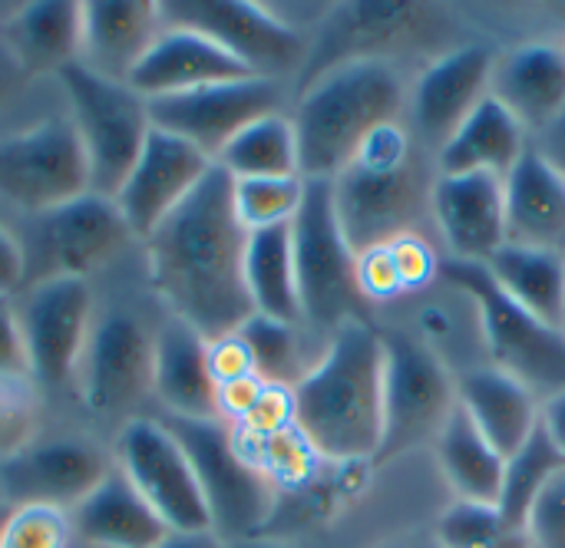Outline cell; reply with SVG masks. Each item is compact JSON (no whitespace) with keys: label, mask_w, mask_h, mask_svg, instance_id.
Masks as SVG:
<instances>
[{"label":"cell","mask_w":565,"mask_h":548,"mask_svg":"<svg viewBox=\"0 0 565 548\" xmlns=\"http://www.w3.org/2000/svg\"><path fill=\"white\" fill-rule=\"evenodd\" d=\"M212 165L195 146L152 126L132 172L113 195L136 241H146L195 192Z\"/></svg>","instance_id":"44dd1931"},{"label":"cell","mask_w":565,"mask_h":548,"mask_svg":"<svg viewBox=\"0 0 565 548\" xmlns=\"http://www.w3.org/2000/svg\"><path fill=\"white\" fill-rule=\"evenodd\" d=\"M162 420L172 427V433L179 437L182 450L192 460L212 516V533L222 542L265 536L278 513L281 493L262 470H255L242 456L232 427L222 420Z\"/></svg>","instance_id":"52a82bcc"},{"label":"cell","mask_w":565,"mask_h":548,"mask_svg":"<svg viewBox=\"0 0 565 548\" xmlns=\"http://www.w3.org/2000/svg\"><path fill=\"white\" fill-rule=\"evenodd\" d=\"M434 453H437V466H440L454 499L487 503V506L500 503L507 460L477 430V423L460 407V400H457L454 413L447 417L444 430L437 433Z\"/></svg>","instance_id":"d6a6232c"},{"label":"cell","mask_w":565,"mask_h":548,"mask_svg":"<svg viewBox=\"0 0 565 548\" xmlns=\"http://www.w3.org/2000/svg\"><path fill=\"white\" fill-rule=\"evenodd\" d=\"M152 397L172 420H218V384L209 367V341L172 314L156 327Z\"/></svg>","instance_id":"d4e9b609"},{"label":"cell","mask_w":565,"mask_h":548,"mask_svg":"<svg viewBox=\"0 0 565 548\" xmlns=\"http://www.w3.org/2000/svg\"><path fill=\"white\" fill-rule=\"evenodd\" d=\"M70 513L53 506H7L0 526V548H70Z\"/></svg>","instance_id":"60d3db41"},{"label":"cell","mask_w":565,"mask_h":548,"mask_svg":"<svg viewBox=\"0 0 565 548\" xmlns=\"http://www.w3.org/2000/svg\"><path fill=\"white\" fill-rule=\"evenodd\" d=\"M450 281L463 284L483 314L487 361L490 367L526 384L543 404L565 394V334L523 311L490 278L487 265H467L444 258L440 268Z\"/></svg>","instance_id":"ba28073f"},{"label":"cell","mask_w":565,"mask_h":548,"mask_svg":"<svg viewBox=\"0 0 565 548\" xmlns=\"http://www.w3.org/2000/svg\"><path fill=\"white\" fill-rule=\"evenodd\" d=\"M70 523L73 536L89 548H156L169 536L166 523L116 466L70 509Z\"/></svg>","instance_id":"83f0119b"},{"label":"cell","mask_w":565,"mask_h":548,"mask_svg":"<svg viewBox=\"0 0 565 548\" xmlns=\"http://www.w3.org/2000/svg\"><path fill=\"white\" fill-rule=\"evenodd\" d=\"M113 466V450L89 437H36L20 453L0 460V499L3 506H53L70 513Z\"/></svg>","instance_id":"ac0fdd59"},{"label":"cell","mask_w":565,"mask_h":548,"mask_svg":"<svg viewBox=\"0 0 565 548\" xmlns=\"http://www.w3.org/2000/svg\"><path fill=\"white\" fill-rule=\"evenodd\" d=\"M40 437V397L30 377H0V460Z\"/></svg>","instance_id":"b9f144b4"},{"label":"cell","mask_w":565,"mask_h":548,"mask_svg":"<svg viewBox=\"0 0 565 548\" xmlns=\"http://www.w3.org/2000/svg\"><path fill=\"white\" fill-rule=\"evenodd\" d=\"M530 146H533V149H536V152H540V155H543V159H546V162L565 179V109L553 126H546L540 136L530 139Z\"/></svg>","instance_id":"681fc988"},{"label":"cell","mask_w":565,"mask_h":548,"mask_svg":"<svg viewBox=\"0 0 565 548\" xmlns=\"http://www.w3.org/2000/svg\"><path fill=\"white\" fill-rule=\"evenodd\" d=\"M232 179H288L301 175V152L291 109L245 126L215 159Z\"/></svg>","instance_id":"8d00e7d4"},{"label":"cell","mask_w":565,"mask_h":548,"mask_svg":"<svg viewBox=\"0 0 565 548\" xmlns=\"http://www.w3.org/2000/svg\"><path fill=\"white\" fill-rule=\"evenodd\" d=\"M440 268L444 251L430 235H401L394 241L358 251V284L367 308L374 311V321L381 311H391L430 288L440 278Z\"/></svg>","instance_id":"4dcf8cb0"},{"label":"cell","mask_w":565,"mask_h":548,"mask_svg":"<svg viewBox=\"0 0 565 548\" xmlns=\"http://www.w3.org/2000/svg\"><path fill=\"white\" fill-rule=\"evenodd\" d=\"M565 470V453L556 447V440L550 437V430L540 427L530 433V440L507 460V473H503V490H500V513L526 529L530 509L536 503V496L553 483V476H559Z\"/></svg>","instance_id":"74e56055"},{"label":"cell","mask_w":565,"mask_h":548,"mask_svg":"<svg viewBox=\"0 0 565 548\" xmlns=\"http://www.w3.org/2000/svg\"><path fill=\"white\" fill-rule=\"evenodd\" d=\"M245 76H255V73L225 46H218L212 36L189 30V26L162 23L159 36L142 53V60L136 63L126 83L149 103V99L189 93L199 86H212V83L245 79Z\"/></svg>","instance_id":"603a6c76"},{"label":"cell","mask_w":565,"mask_h":548,"mask_svg":"<svg viewBox=\"0 0 565 548\" xmlns=\"http://www.w3.org/2000/svg\"><path fill=\"white\" fill-rule=\"evenodd\" d=\"M295 275L301 301V327L328 344L351 321H374L361 284L358 251L341 232L334 215L331 182L305 179V202L291 222Z\"/></svg>","instance_id":"5b68a950"},{"label":"cell","mask_w":565,"mask_h":548,"mask_svg":"<svg viewBox=\"0 0 565 548\" xmlns=\"http://www.w3.org/2000/svg\"><path fill=\"white\" fill-rule=\"evenodd\" d=\"M0 36L20 60L30 79L60 76L79 60L83 46V0H33L0 26Z\"/></svg>","instance_id":"f546056e"},{"label":"cell","mask_w":565,"mask_h":548,"mask_svg":"<svg viewBox=\"0 0 565 548\" xmlns=\"http://www.w3.org/2000/svg\"><path fill=\"white\" fill-rule=\"evenodd\" d=\"M0 377H30L20 314L13 298H0Z\"/></svg>","instance_id":"f6af8a7d"},{"label":"cell","mask_w":565,"mask_h":548,"mask_svg":"<svg viewBox=\"0 0 565 548\" xmlns=\"http://www.w3.org/2000/svg\"><path fill=\"white\" fill-rule=\"evenodd\" d=\"M440 548H533L526 529L513 526L500 506L454 499L434 526Z\"/></svg>","instance_id":"f35d334b"},{"label":"cell","mask_w":565,"mask_h":548,"mask_svg":"<svg viewBox=\"0 0 565 548\" xmlns=\"http://www.w3.org/2000/svg\"><path fill=\"white\" fill-rule=\"evenodd\" d=\"M487 271L503 288V294L513 298L523 311H530L543 324L563 331L565 255L543 251V248H523V245L507 241L487 261Z\"/></svg>","instance_id":"836d02e7"},{"label":"cell","mask_w":565,"mask_h":548,"mask_svg":"<svg viewBox=\"0 0 565 548\" xmlns=\"http://www.w3.org/2000/svg\"><path fill=\"white\" fill-rule=\"evenodd\" d=\"M434 235L450 261L487 265L507 241V179L500 175H437Z\"/></svg>","instance_id":"7402d4cb"},{"label":"cell","mask_w":565,"mask_h":548,"mask_svg":"<svg viewBox=\"0 0 565 548\" xmlns=\"http://www.w3.org/2000/svg\"><path fill=\"white\" fill-rule=\"evenodd\" d=\"M563 334H565V318H563Z\"/></svg>","instance_id":"6f0895ef"},{"label":"cell","mask_w":565,"mask_h":548,"mask_svg":"<svg viewBox=\"0 0 565 548\" xmlns=\"http://www.w3.org/2000/svg\"><path fill=\"white\" fill-rule=\"evenodd\" d=\"M291 394L295 427L324 463H374L384 440V341L377 324H344Z\"/></svg>","instance_id":"7a4b0ae2"},{"label":"cell","mask_w":565,"mask_h":548,"mask_svg":"<svg viewBox=\"0 0 565 548\" xmlns=\"http://www.w3.org/2000/svg\"><path fill=\"white\" fill-rule=\"evenodd\" d=\"M288 109H291L288 83L268 76H245V79L212 83L189 93L149 99L152 126L185 139L212 162L245 126H252L262 116L288 112Z\"/></svg>","instance_id":"2e32d148"},{"label":"cell","mask_w":565,"mask_h":548,"mask_svg":"<svg viewBox=\"0 0 565 548\" xmlns=\"http://www.w3.org/2000/svg\"><path fill=\"white\" fill-rule=\"evenodd\" d=\"M89 195V162L70 116H43L0 139V198L43 215Z\"/></svg>","instance_id":"9a60e30c"},{"label":"cell","mask_w":565,"mask_h":548,"mask_svg":"<svg viewBox=\"0 0 565 548\" xmlns=\"http://www.w3.org/2000/svg\"><path fill=\"white\" fill-rule=\"evenodd\" d=\"M381 548H440L434 539H407V542H387V546H381Z\"/></svg>","instance_id":"db71d44e"},{"label":"cell","mask_w":565,"mask_h":548,"mask_svg":"<svg viewBox=\"0 0 565 548\" xmlns=\"http://www.w3.org/2000/svg\"><path fill=\"white\" fill-rule=\"evenodd\" d=\"M0 509H7V506H3V499H0Z\"/></svg>","instance_id":"9f6ffc18"},{"label":"cell","mask_w":565,"mask_h":548,"mask_svg":"<svg viewBox=\"0 0 565 548\" xmlns=\"http://www.w3.org/2000/svg\"><path fill=\"white\" fill-rule=\"evenodd\" d=\"M139 245L152 294L205 341L235 334L255 314L245 288L248 232L232 205V175L218 162Z\"/></svg>","instance_id":"6da1fadb"},{"label":"cell","mask_w":565,"mask_h":548,"mask_svg":"<svg viewBox=\"0 0 565 548\" xmlns=\"http://www.w3.org/2000/svg\"><path fill=\"white\" fill-rule=\"evenodd\" d=\"M56 83L89 162V192L113 198L152 132L149 103L129 89V83L109 79L79 60L70 63Z\"/></svg>","instance_id":"8992f818"},{"label":"cell","mask_w":565,"mask_h":548,"mask_svg":"<svg viewBox=\"0 0 565 548\" xmlns=\"http://www.w3.org/2000/svg\"><path fill=\"white\" fill-rule=\"evenodd\" d=\"M136 235L129 232L119 205L106 195H83L43 215H30L23 235L26 284L50 278H83L109 268Z\"/></svg>","instance_id":"8fae6325"},{"label":"cell","mask_w":565,"mask_h":548,"mask_svg":"<svg viewBox=\"0 0 565 548\" xmlns=\"http://www.w3.org/2000/svg\"><path fill=\"white\" fill-rule=\"evenodd\" d=\"M437 175V155L414 139L407 122L377 129L331 179L334 215L351 248L364 251L401 235H427Z\"/></svg>","instance_id":"3957f363"},{"label":"cell","mask_w":565,"mask_h":548,"mask_svg":"<svg viewBox=\"0 0 565 548\" xmlns=\"http://www.w3.org/2000/svg\"><path fill=\"white\" fill-rule=\"evenodd\" d=\"M305 202V179H232V205L245 232L291 225Z\"/></svg>","instance_id":"ab89813d"},{"label":"cell","mask_w":565,"mask_h":548,"mask_svg":"<svg viewBox=\"0 0 565 548\" xmlns=\"http://www.w3.org/2000/svg\"><path fill=\"white\" fill-rule=\"evenodd\" d=\"M526 533L533 539V548H565V470L536 496L526 519Z\"/></svg>","instance_id":"7bdbcfd3"},{"label":"cell","mask_w":565,"mask_h":548,"mask_svg":"<svg viewBox=\"0 0 565 548\" xmlns=\"http://www.w3.org/2000/svg\"><path fill=\"white\" fill-rule=\"evenodd\" d=\"M497 53L483 43H460L420 66L411 79L407 129L434 155L467 122V116L490 96Z\"/></svg>","instance_id":"d6986e66"},{"label":"cell","mask_w":565,"mask_h":548,"mask_svg":"<svg viewBox=\"0 0 565 548\" xmlns=\"http://www.w3.org/2000/svg\"><path fill=\"white\" fill-rule=\"evenodd\" d=\"M245 288L255 314L301 324L298 275H295V245L291 225H275L248 232L245 245Z\"/></svg>","instance_id":"e575fe53"},{"label":"cell","mask_w":565,"mask_h":548,"mask_svg":"<svg viewBox=\"0 0 565 548\" xmlns=\"http://www.w3.org/2000/svg\"><path fill=\"white\" fill-rule=\"evenodd\" d=\"M530 149V132L493 99L487 96L467 122L444 142L437 152L440 175H500L507 179Z\"/></svg>","instance_id":"1f68e13d"},{"label":"cell","mask_w":565,"mask_h":548,"mask_svg":"<svg viewBox=\"0 0 565 548\" xmlns=\"http://www.w3.org/2000/svg\"><path fill=\"white\" fill-rule=\"evenodd\" d=\"M225 548H291L288 542H278L271 536H252V539H235V542H225Z\"/></svg>","instance_id":"f5cc1de1"},{"label":"cell","mask_w":565,"mask_h":548,"mask_svg":"<svg viewBox=\"0 0 565 548\" xmlns=\"http://www.w3.org/2000/svg\"><path fill=\"white\" fill-rule=\"evenodd\" d=\"M162 23L189 26L212 36L232 56H238L255 76L295 79L311 56V33L285 23L268 3L252 0H159Z\"/></svg>","instance_id":"7c38bea8"},{"label":"cell","mask_w":565,"mask_h":548,"mask_svg":"<svg viewBox=\"0 0 565 548\" xmlns=\"http://www.w3.org/2000/svg\"><path fill=\"white\" fill-rule=\"evenodd\" d=\"M116 470L136 486L169 533L212 529L189 453L162 417H129L113 440Z\"/></svg>","instance_id":"5bb4252c"},{"label":"cell","mask_w":565,"mask_h":548,"mask_svg":"<svg viewBox=\"0 0 565 548\" xmlns=\"http://www.w3.org/2000/svg\"><path fill=\"white\" fill-rule=\"evenodd\" d=\"M437 36H447V17L437 7L420 3H344L331 7L311 40V56L298 76V89L321 73L351 60H391L404 53L430 50ZM434 53H444L434 46Z\"/></svg>","instance_id":"30bf717a"},{"label":"cell","mask_w":565,"mask_h":548,"mask_svg":"<svg viewBox=\"0 0 565 548\" xmlns=\"http://www.w3.org/2000/svg\"><path fill=\"white\" fill-rule=\"evenodd\" d=\"M490 96L533 136L565 109V50L556 43H520L497 53Z\"/></svg>","instance_id":"cb8c5ba5"},{"label":"cell","mask_w":565,"mask_h":548,"mask_svg":"<svg viewBox=\"0 0 565 548\" xmlns=\"http://www.w3.org/2000/svg\"><path fill=\"white\" fill-rule=\"evenodd\" d=\"M374 324H391L404 331L430 357H437L454 377H463L490 364L480 304L463 284L450 281L444 271L420 294L407 298L391 311H381Z\"/></svg>","instance_id":"ffe728a7"},{"label":"cell","mask_w":565,"mask_h":548,"mask_svg":"<svg viewBox=\"0 0 565 548\" xmlns=\"http://www.w3.org/2000/svg\"><path fill=\"white\" fill-rule=\"evenodd\" d=\"M156 370V331L129 308H109L96 314L79 370V404L99 420H129L146 397H152Z\"/></svg>","instance_id":"4fadbf2b"},{"label":"cell","mask_w":565,"mask_h":548,"mask_svg":"<svg viewBox=\"0 0 565 548\" xmlns=\"http://www.w3.org/2000/svg\"><path fill=\"white\" fill-rule=\"evenodd\" d=\"M26 284V255L17 235L0 225V298H13Z\"/></svg>","instance_id":"7dc6e473"},{"label":"cell","mask_w":565,"mask_h":548,"mask_svg":"<svg viewBox=\"0 0 565 548\" xmlns=\"http://www.w3.org/2000/svg\"><path fill=\"white\" fill-rule=\"evenodd\" d=\"M156 548H225V542L212 529H202V533H169Z\"/></svg>","instance_id":"f907efd6"},{"label":"cell","mask_w":565,"mask_h":548,"mask_svg":"<svg viewBox=\"0 0 565 548\" xmlns=\"http://www.w3.org/2000/svg\"><path fill=\"white\" fill-rule=\"evenodd\" d=\"M238 337L252 354L255 377L265 380L268 387H285V390H295L328 347L315 341L301 324L275 321L265 314H252L238 327Z\"/></svg>","instance_id":"d590c367"},{"label":"cell","mask_w":565,"mask_h":548,"mask_svg":"<svg viewBox=\"0 0 565 548\" xmlns=\"http://www.w3.org/2000/svg\"><path fill=\"white\" fill-rule=\"evenodd\" d=\"M159 30L162 13L152 0H83L79 63L126 83Z\"/></svg>","instance_id":"484cf974"},{"label":"cell","mask_w":565,"mask_h":548,"mask_svg":"<svg viewBox=\"0 0 565 548\" xmlns=\"http://www.w3.org/2000/svg\"><path fill=\"white\" fill-rule=\"evenodd\" d=\"M209 367H212V377H215L218 387L245 380V377H255L252 354H248L245 341L238 337V331L225 334L218 341H209Z\"/></svg>","instance_id":"ee69618b"},{"label":"cell","mask_w":565,"mask_h":548,"mask_svg":"<svg viewBox=\"0 0 565 548\" xmlns=\"http://www.w3.org/2000/svg\"><path fill=\"white\" fill-rule=\"evenodd\" d=\"M265 387L268 384L258 380V377H245V380L218 387V420L228 423V427H238L255 410V404H258Z\"/></svg>","instance_id":"bcb514c9"},{"label":"cell","mask_w":565,"mask_h":548,"mask_svg":"<svg viewBox=\"0 0 565 548\" xmlns=\"http://www.w3.org/2000/svg\"><path fill=\"white\" fill-rule=\"evenodd\" d=\"M30 380L46 390H66L76 380L93 321V288L83 278H50L23 288L17 304Z\"/></svg>","instance_id":"e0dca14e"},{"label":"cell","mask_w":565,"mask_h":548,"mask_svg":"<svg viewBox=\"0 0 565 548\" xmlns=\"http://www.w3.org/2000/svg\"><path fill=\"white\" fill-rule=\"evenodd\" d=\"M457 400L503 460H510L543 420V400L490 364L457 377Z\"/></svg>","instance_id":"4316f807"},{"label":"cell","mask_w":565,"mask_h":548,"mask_svg":"<svg viewBox=\"0 0 565 548\" xmlns=\"http://www.w3.org/2000/svg\"><path fill=\"white\" fill-rule=\"evenodd\" d=\"M377 331L384 341V440L374 463H394L434 447L457 407V377L404 331L391 324H377Z\"/></svg>","instance_id":"9c48e42d"},{"label":"cell","mask_w":565,"mask_h":548,"mask_svg":"<svg viewBox=\"0 0 565 548\" xmlns=\"http://www.w3.org/2000/svg\"><path fill=\"white\" fill-rule=\"evenodd\" d=\"M30 83V76H26V69L20 66V60L13 56V50L7 46V40L0 36V109H7L17 96H20V89Z\"/></svg>","instance_id":"c3c4849f"},{"label":"cell","mask_w":565,"mask_h":548,"mask_svg":"<svg viewBox=\"0 0 565 548\" xmlns=\"http://www.w3.org/2000/svg\"><path fill=\"white\" fill-rule=\"evenodd\" d=\"M3 513H7V509H0V526H3Z\"/></svg>","instance_id":"11a10c76"},{"label":"cell","mask_w":565,"mask_h":548,"mask_svg":"<svg viewBox=\"0 0 565 548\" xmlns=\"http://www.w3.org/2000/svg\"><path fill=\"white\" fill-rule=\"evenodd\" d=\"M411 79L391 60H351L308 86L291 103L301 179L331 182L384 126L407 119Z\"/></svg>","instance_id":"277c9868"},{"label":"cell","mask_w":565,"mask_h":548,"mask_svg":"<svg viewBox=\"0 0 565 548\" xmlns=\"http://www.w3.org/2000/svg\"><path fill=\"white\" fill-rule=\"evenodd\" d=\"M510 245L565 255V179L530 146L507 175Z\"/></svg>","instance_id":"f1b7e54d"},{"label":"cell","mask_w":565,"mask_h":548,"mask_svg":"<svg viewBox=\"0 0 565 548\" xmlns=\"http://www.w3.org/2000/svg\"><path fill=\"white\" fill-rule=\"evenodd\" d=\"M543 427L550 430V437L556 440V447L565 453V394L550 397L543 404Z\"/></svg>","instance_id":"816d5d0a"}]
</instances>
